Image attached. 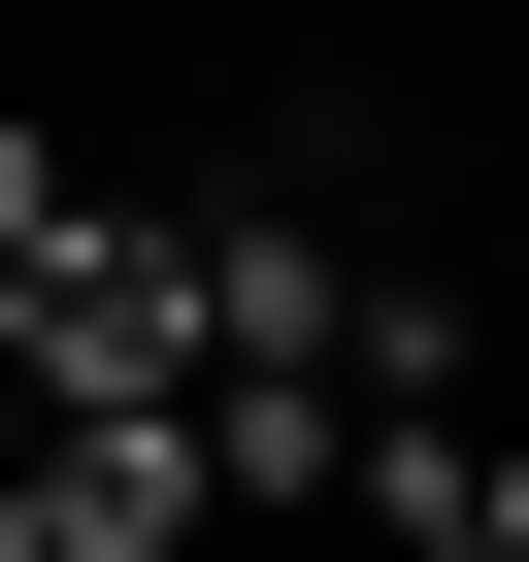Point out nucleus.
Masks as SVG:
<instances>
[{
	"label": "nucleus",
	"instance_id": "2",
	"mask_svg": "<svg viewBox=\"0 0 529 562\" xmlns=\"http://www.w3.org/2000/svg\"><path fill=\"white\" fill-rule=\"evenodd\" d=\"M0 529H34V562H199V430H34Z\"/></svg>",
	"mask_w": 529,
	"mask_h": 562
},
{
	"label": "nucleus",
	"instance_id": "7",
	"mask_svg": "<svg viewBox=\"0 0 529 562\" xmlns=\"http://www.w3.org/2000/svg\"><path fill=\"white\" fill-rule=\"evenodd\" d=\"M0 463H34V397H0Z\"/></svg>",
	"mask_w": 529,
	"mask_h": 562
},
{
	"label": "nucleus",
	"instance_id": "4",
	"mask_svg": "<svg viewBox=\"0 0 529 562\" xmlns=\"http://www.w3.org/2000/svg\"><path fill=\"white\" fill-rule=\"evenodd\" d=\"M264 496H364V397L331 364H232L199 397V529H264Z\"/></svg>",
	"mask_w": 529,
	"mask_h": 562
},
{
	"label": "nucleus",
	"instance_id": "6",
	"mask_svg": "<svg viewBox=\"0 0 529 562\" xmlns=\"http://www.w3.org/2000/svg\"><path fill=\"white\" fill-rule=\"evenodd\" d=\"M34 232H67V133H34V100H0V265H34Z\"/></svg>",
	"mask_w": 529,
	"mask_h": 562
},
{
	"label": "nucleus",
	"instance_id": "1",
	"mask_svg": "<svg viewBox=\"0 0 529 562\" xmlns=\"http://www.w3.org/2000/svg\"><path fill=\"white\" fill-rule=\"evenodd\" d=\"M0 397H34V430H199V232L67 199L34 265H0Z\"/></svg>",
	"mask_w": 529,
	"mask_h": 562
},
{
	"label": "nucleus",
	"instance_id": "3",
	"mask_svg": "<svg viewBox=\"0 0 529 562\" xmlns=\"http://www.w3.org/2000/svg\"><path fill=\"white\" fill-rule=\"evenodd\" d=\"M331 331H364V265L232 199V232H199V397H232V364H331Z\"/></svg>",
	"mask_w": 529,
	"mask_h": 562
},
{
	"label": "nucleus",
	"instance_id": "8",
	"mask_svg": "<svg viewBox=\"0 0 529 562\" xmlns=\"http://www.w3.org/2000/svg\"><path fill=\"white\" fill-rule=\"evenodd\" d=\"M0 562H34V529H0Z\"/></svg>",
	"mask_w": 529,
	"mask_h": 562
},
{
	"label": "nucleus",
	"instance_id": "5",
	"mask_svg": "<svg viewBox=\"0 0 529 562\" xmlns=\"http://www.w3.org/2000/svg\"><path fill=\"white\" fill-rule=\"evenodd\" d=\"M364 562H529V463L496 430H364Z\"/></svg>",
	"mask_w": 529,
	"mask_h": 562
}]
</instances>
